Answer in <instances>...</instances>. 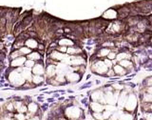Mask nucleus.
<instances>
[{
    "instance_id": "f257e3e1",
    "label": "nucleus",
    "mask_w": 152,
    "mask_h": 120,
    "mask_svg": "<svg viewBox=\"0 0 152 120\" xmlns=\"http://www.w3.org/2000/svg\"><path fill=\"white\" fill-rule=\"evenodd\" d=\"M9 81H10V83H12L13 86H16V87H18V86H22V85H24V83H25V79H24L20 71H18L17 70L12 71L10 73Z\"/></svg>"
},
{
    "instance_id": "f03ea898",
    "label": "nucleus",
    "mask_w": 152,
    "mask_h": 120,
    "mask_svg": "<svg viewBox=\"0 0 152 120\" xmlns=\"http://www.w3.org/2000/svg\"><path fill=\"white\" fill-rule=\"evenodd\" d=\"M91 70L93 73L97 74H106L107 71H108V68L107 65L104 64V62L102 60H96L91 66Z\"/></svg>"
},
{
    "instance_id": "7ed1b4c3",
    "label": "nucleus",
    "mask_w": 152,
    "mask_h": 120,
    "mask_svg": "<svg viewBox=\"0 0 152 120\" xmlns=\"http://www.w3.org/2000/svg\"><path fill=\"white\" fill-rule=\"evenodd\" d=\"M102 17L104 19H107V20H116V19H118L117 9H114V8L107 9V11H104L103 13Z\"/></svg>"
},
{
    "instance_id": "20e7f679",
    "label": "nucleus",
    "mask_w": 152,
    "mask_h": 120,
    "mask_svg": "<svg viewBox=\"0 0 152 120\" xmlns=\"http://www.w3.org/2000/svg\"><path fill=\"white\" fill-rule=\"evenodd\" d=\"M136 105H137V98H136V95L134 93H130L129 95L127 96L126 99V102L125 104V108L128 111H131V110H134L136 108Z\"/></svg>"
},
{
    "instance_id": "39448f33",
    "label": "nucleus",
    "mask_w": 152,
    "mask_h": 120,
    "mask_svg": "<svg viewBox=\"0 0 152 120\" xmlns=\"http://www.w3.org/2000/svg\"><path fill=\"white\" fill-rule=\"evenodd\" d=\"M81 79V76L78 73H76V71H69L66 74V80L68 81V82H70V83H75V82H78V81Z\"/></svg>"
},
{
    "instance_id": "423d86ee",
    "label": "nucleus",
    "mask_w": 152,
    "mask_h": 120,
    "mask_svg": "<svg viewBox=\"0 0 152 120\" xmlns=\"http://www.w3.org/2000/svg\"><path fill=\"white\" fill-rule=\"evenodd\" d=\"M66 116L71 118H77L80 116V110L76 107H70L69 109H66Z\"/></svg>"
},
{
    "instance_id": "0eeeda50",
    "label": "nucleus",
    "mask_w": 152,
    "mask_h": 120,
    "mask_svg": "<svg viewBox=\"0 0 152 120\" xmlns=\"http://www.w3.org/2000/svg\"><path fill=\"white\" fill-rule=\"evenodd\" d=\"M31 73L33 74H36V75H42L45 74V69H44V66L41 63H35L34 66L32 67V70H31Z\"/></svg>"
},
{
    "instance_id": "6e6552de",
    "label": "nucleus",
    "mask_w": 152,
    "mask_h": 120,
    "mask_svg": "<svg viewBox=\"0 0 152 120\" xmlns=\"http://www.w3.org/2000/svg\"><path fill=\"white\" fill-rule=\"evenodd\" d=\"M26 57L25 56H18L16 58L12 59V61L11 62V66L12 67H21L25 64V61H26Z\"/></svg>"
},
{
    "instance_id": "1a4fd4ad",
    "label": "nucleus",
    "mask_w": 152,
    "mask_h": 120,
    "mask_svg": "<svg viewBox=\"0 0 152 120\" xmlns=\"http://www.w3.org/2000/svg\"><path fill=\"white\" fill-rule=\"evenodd\" d=\"M68 56V54H63V52H58V51H56V52H53L51 54V55H50V57L53 60H56V61H62L63 62V60L66 58V57Z\"/></svg>"
},
{
    "instance_id": "9d476101",
    "label": "nucleus",
    "mask_w": 152,
    "mask_h": 120,
    "mask_svg": "<svg viewBox=\"0 0 152 120\" xmlns=\"http://www.w3.org/2000/svg\"><path fill=\"white\" fill-rule=\"evenodd\" d=\"M21 74H22V76H23L25 80L30 81V82L32 80V73H31V71L30 68H27V67H25L24 69H22Z\"/></svg>"
},
{
    "instance_id": "9b49d317",
    "label": "nucleus",
    "mask_w": 152,
    "mask_h": 120,
    "mask_svg": "<svg viewBox=\"0 0 152 120\" xmlns=\"http://www.w3.org/2000/svg\"><path fill=\"white\" fill-rule=\"evenodd\" d=\"M81 52H82V50L75 46L68 47V49H66V54L68 55H79Z\"/></svg>"
},
{
    "instance_id": "f8f14e48",
    "label": "nucleus",
    "mask_w": 152,
    "mask_h": 120,
    "mask_svg": "<svg viewBox=\"0 0 152 120\" xmlns=\"http://www.w3.org/2000/svg\"><path fill=\"white\" fill-rule=\"evenodd\" d=\"M113 71L114 73H115V74L117 75H126L127 74V71L124 68V67H122L120 64H115L113 66Z\"/></svg>"
},
{
    "instance_id": "ddd939ff",
    "label": "nucleus",
    "mask_w": 152,
    "mask_h": 120,
    "mask_svg": "<svg viewBox=\"0 0 152 120\" xmlns=\"http://www.w3.org/2000/svg\"><path fill=\"white\" fill-rule=\"evenodd\" d=\"M58 44L60 46H65V47H71L74 46V42L69 39V38H62V39L59 40Z\"/></svg>"
},
{
    "instance_id": "4468645a",
    "label": "nucleus",
    "mask_w": 152,
    "mask_h": 120,
    "mask_svg": "<svg viewBox=\"0 0 152 120\" xmlns=\"http://www.w3.org/2000/svg\"><path fill=\"white\" fill-rule=\"evenodd\" d=\"M46 74L49 76V77H53L56 74V66H54L53 64L49 65V67H48L46 71Z\"/></svg>"
},
{
    "instance_id": "2eb2a0df",
    "label": "nucleus",
    "mask_w": 152,
    "mask_h": 120,
    "mask_svg": "<svg viewBox=\"0 0 152 120\" xmlns=\"http://www.w3.org/2000/svg\"><path fill=\"white\" fill-rule=\"evenodd\" d=\"M25 45L26 47L30 48V49H36V48L38 47V42L33 39V38H28V39L25 42Z\"/></svg>"
},
{
    "instance_id": "dca6fc26",
    "label": "nucleus",
    "mask_w": 152,
    "mask_h": 120,
    "mask_svg": "<svg viewBox=\"0 0 152 120\" xmlns=\"http://www.w3.org/2000/svg\"><path fill=\"white\" fill-rule=\"evenodd\" d=\"M119 64H120L122 67H124L126 70L132 69V67H133V62H131L129 59H124V60L119 61Z\"/></svg>"
},
{
    "instance_id": "f3484780",
    "label": "nucleus",
    "mask_w": 152,
    "mask_h": 120,
    "mask_svg": "<svg viewBox=\"0 0 152 120\" xmlns=\"http://www.w3.org/2000/svg\"><path fill=\"white\" fill-rule=\"evenodd\" d=\"M131 56L132 55L129 54V52H119V54H117L116 59H117V61H121V60H124V59H129Z\"/></svg>"
},
{
    "instance_id": "a211bd4d",
    "label": "nucleus",
    "mask_w": 152,
    "mask_h": 120,
    "mask_svg": "<svg viewBox=\"0 0 152 120\" xmlns=\"http://www.w3.org/2000/svg\"><path fill=\"white\" fill-rule=\"evenodd\" d=\"M90 106H91L92 111H94L95 113H101L103 110H104V107L102 106V105L100 104L99 102H96V101L92 102Z\"/></svg>"
},
{
    "instance_id": "6ab92c4d",
    "label": "nucleus",
    "mask_w": 152,
    "mask_h": 120,
    "mask_svg": "<svg viewBox=\"0 0 152 120\" xmlns=\"http://www.w3.org/2000/svg\"><path fill=\"white\" fill-rule=\"evenodd\" d=\"M28 58L31 59V60H33V61H36V60H40L41 59V55L38 52H31L30 54H28Z\"/></svg>"
},
{
    "instance_id": "aec40b11",
    "label": "nucleus",
    "mask_w": 152,
    "mask_h": 120,
    "mask_svg": "<svg viewBox=\"0 0 152 120\" xmlns=\"http://www.w3.org/2000/svg\"><path fill=\"white\" fill-rule=\"evenodd\" d=\"M110 49L109 48H104L103 47V49H101L99 51V52H98V54H97V56L98 57H106V56H107V54L110 52Z\"/></svg>"
},
{
    "instance_id": "412c9836",
    "label": "nucleus",
    "mask_w": 152,
    "mask_h": 120,
    "mask_svg": "<svg viewBox=\"0 0 152 120\" xmlns=\"http://www.w3.org/2000/svg\"><path fill=\"white\" fill-rule=\"evenodd\" d=\"M142 101L146 102V103H152V94L147 93H142Z\"/></svg>"
},
{
    "instance_id": "4be33fe9",
    "label": "nucleus",
    "mask_w": 152,
    "mask_h": 120,
    "mask_svg": "<svg viewBox=\"0 0 152 120\" xmlns=\"http://www.w3.org/2000/svg\"><path fill=\"white\" fill-rule=\"evenodd\" d=\"M31 81L34 84H40V83L43 82V81H44V78H43L41 75H36V74H34V75H32V80Z\"/></svg>"
},
{
    "instance_id": "5701e85b",
    "label": "nucleus",
    "mask_w": 152,
    "mask_h": 120,
    "mask_svg": "<svg viewBox=\"0 0 152 120\" xmlns=\"http://www.w3.org/2000/svg\"><path fill=\"white\" fill-rule=\"evenodd\" d=\"M31 50L30 49V48H28V47H21L20 49H19V52H20V54L21 55H28V54H31Z\"/></svg>"
},
{
    "instance_id": "b1692460",
    "label": "nucleus",
    "mask_w": 152,
    "mask_h": 120,
    "mask_svg": "<svg viewBox=\"0 0 152 120\" xmlns=\"http://www.w3.org/2000/svg\"><path fill=\"white\" fill-rule=\"evenodd\" d=\"M37 105L35 104V103H31L30 105H28V110L30 111L31 113H35L36 111H37Z\"/></svg>"
},
{
    "instance_id": "393cba45",
    "label": "nucleus",
    "mask_w": 152,
    "mask_h": 120,
    "mask_svg": "<svg viewBox=\"0 0 152 120\" xmlns=\"http://www.w3.org/2000/svg\"><path fill=\"white\" fill-rule=\"evenodd\" d=\"M34 64H35V61H33V60H31V59H28V60H26L25 61V67H27V68H32L33 66H34Z\"/></svg>"
},
{
    "instance_id": "a878e982",
    "label": "nucleus",
    "mask_w": 152,
    "mask_h": 120,
    "mask_svg": "<svg viewBox=\"0 0 152 120\" xmlns=\"http://www.w3.org/2000/svg\"><path fill=\"white\" fill-rule=\"evenodd\" d=\"M116 56H117V54L115 52H112V51H110V52H109V54H107V58L108 59H110V60H114L116 58Z\"/></svg>"
},
{
    "instance_id": "bb28decb",
    "label": "nucleus",
    "mask_w": 152,
    "mask_h": 120,
    "mask_svg": "<svg viewBox=\"0 0 152 120\" xmlns=\"http://www.w3.org/2000/svg\"><path fill=\"white\" fill-rule=\"evenodd\" d=\"M104 64L107 65V67L108 69H111L112 68V60H110V59H108V58H106L104 60Z\"/></svg>"
},
{
    "instance_id": "cd10ccee",
    "label": "nucleus",
    "mask_w": 152,
    "mask_h": 120,
    "mask_svg": "<svg viewBox=\"0 0 152 120\" xmlns=\"http://www.w3.org/2000/svg\"><path fill=\"white\" fill-rule=\"evenodd\" d=\"M18 56H21V54H20V52H19V50H18V51H15V52H13L12 54H11V57H12V59L16 58V57H18Z\"/></svg>"
},
{
    "instance_id": "c85d7f7f",
    "label": "nucleus",
    "mask_w": 152,
    "mask_h": 120,
    "mask_svg": "<svg viewBox=\"0 0 152 120\" xmlns=\"http://www.w3.org/2000/svg\"><path fill=\"white\" fill-rule=\"evenodd\" d=\"M66 49H68V47H65V46H60L57 48V51L60 52H63V54H65V52H66Z\"/></svg>"
},
{
    "instance_id": "c756f323",
    "label": "nucleus",
    "mask_w": 152,
    "mask_h": 120,
    "mask_svg": "<svg viewBox=\"0 0 152 120\" xmlns=\"http://www.w3.org/2000/svg\"><path fill=\"white\" fill-rule=\"evenodd\" d=\"M112 87L115 89V90H119V91L124 89V86H122V85H117V84H113Z\"/></svg>"
},
{
    "instance_id": "7c9ffc66",
    "label": "nucleus",
    "mask_w": 152,
    "mask_h": 120,
    "mask_svg": "<svg viewBox=\"0 0 152 120\" xmlns=\"http://www.w3.org/2000/svg\"><path fill=\"white\" fill-rule=\"evenodd\" d=\"M145 91H146L145 93L152 94V86H146V87H145Z\"/></svg>"
},
{
    "instance_id": "2f4dec72",
    "label": "nucleus",
    "mask_w": 152,
    "mask_h": 120,
    "mask_svg": "<svg viewBox=\"0 0 152 120\" xmlns=\"http://www.w3.org/2000/svg\"><path fill=\"white\" fill-rule=\"evenodd\" d=\"M15 117H16L18 120H24V119H25V116H24L22 113H18V114H16Z\"/></svg>"
},
{
    "instance_id": "473e14b6",
    "label": "nucleus",
    "mask_w": 152,
    "mask_h": 120,
    "mask_svg": "<svg viewBox=\"0 0 152 120\" xmlns=\"http://www.w3.org/2000/svg\"><path fill=\"white\" fill-rule=\"evenodd\" d=\"M18 111L20 113H25V112H27V108L25 106H23V105H21V107L18 109Z\"/></svg>"
},
{
    "instance_id": "72a5a7b5",
    "label": "nucleus",
    "mask_w": 152,
    "mask_h": 120,
    "mask_svg": "<svg viewBox=\"0 0 152 120\" xmlns=\"http://www.w3.org/2000/svg\"><path fill=\"white\" fill-rule=\"evenodd\" d=\"M7 109H8V110H11V111H12V110L13 109V108H12V104H9V105H8V107H7Z\"/></svg>"
},
{
    "instance_id": "f704fd0d",
    "label": "nucleus",
    "mask_w": 152,
    "mask_h": 120,
    "mask_svg": "<svg viewBox=\"0 0 152 120\" xmlns=\"http://www.w3.org/2000/svg\"><path fill=\"white\" fill-rule=\"evenodd\" d=\"M30 120H39V118H38V117H33V118H31Z\"/></svg>"
},
{
    "instance_id": "c9c22d12",
    "label": "nucleus",
    "mask_w": 152,
    "mask_h": 120,
    "mask_svg": "<svg viewBox=\"0 0 152 120\" xmlns=\"http://www.w3.org/2000/svg\"><path fill=\"white\" fill-rule=\"evenodd\" d=\"M2 48H3V44H2V43H0V50H1Z\"/></svg>"
},
{
    "instance_id": "e433bc0d",
    "label": "nucleus",
    "mask_w": 152,
    "mask_h": 120,
    "mask_svg": "<svg viewBox=\"0 0 152 120\" xmlns=\"http://www.w3.org/2000/svg\"><path fill=\"white\" fill-rule=\"evenodd\" d=\"M3 120H11V119H10V118H7V117H6V118H4Z\"/></svg>"
}]
</instances>
